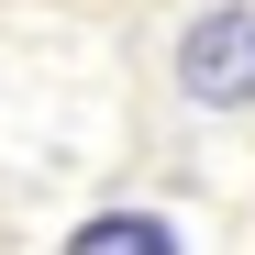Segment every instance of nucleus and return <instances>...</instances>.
<instances>
[{
	"label": "nucleus",
	"instance_id": "obj_2",
	"mask_svg": "<svg viewBox=\"0 0 255 255\" xmlns=\"http://www.w3.org/2000/svg\"><path fill=\"white\" fill-rule=\"evenodd\" d=\"M67 244L78 255H155V244H189V222L178 211H89Z\"/></svg>",
	"mask_w": 255,
	"mask_h": 255
},
{
	"label": "nucleus",
	"instance_id": "obj_1",
	"mask_svg": "<svg viewBox=\"0 0 255 255\" xmlns=\"http://www.w3.org/2000/svg\"><path fill=\"white\" fill-rule=\"evenodd\" d=\"M155 89L178 122H255V0H189L155 33Z\"/></svg>",
	"mask_w": 255,
	"mask_h": 255
}]
</instances>
